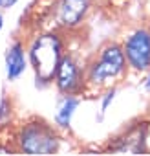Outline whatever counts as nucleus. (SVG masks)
<instances>
[{"instance_id": "obj_1", "label": "nucleus", "mask_w": 150, "mask_h": 156, "mask_svg": "<svg viewBox=\"0 0 150 156\" xmlns=\"http://www.w3.org/2000/svg\"><path fill=\"white\" fill-rule=\"evenodd\" d=\"M128 70V62L123 51V44L108 41L104 42L84 64V90L83 94H101L114 88L123 81Z\"/></svg>"}, {"instance_id": "obj_2", "label": "nucleus", "mask_w": 150, "mask_h": 156, "mask_svg": "<svg viewBox=\"0 0 150 156\" xmlns=\"http://www.w3.org/2000/svg\"><path fill=\"white\" fill-rule=\"evenodd\" d=\"M60 147V136L57 129L42 118L31 116L24 119L13 132L15 152L24 154H53Z\"/></svg>"}, {"instance_id": "obj_3", "label": "nucleus", "mask_w": 150, "mask_h": 156, "mask_svg": "<svg viewBox=\"0 0 150 156\" xmlns=\"http://www.w3.org/2000/svg\"><path fill=\"white\" fill-rule=\"evenodd\" d=\"M62 53H64V48L57 31L44 33L33 41L29 48V59L35 68L37 85L39 83L46 85V83L55 81V73L62 59Z\"/></svg>"}, {"instance_id": "obj_4", "label": "nucleus", "mask_w": 150, "mask_h": 156, "mask_svg": "<svg viewBox=\"0 0 150 156\" xmlns=\"http://www.w3.org/2000/svg\"><path fill=\"white\" fill-rule=\"evenodd\" d=\"M94 0H53L49 20L57 31H75L88 17Z\"/></svg>"}, {"instance_id": "obj_5", "label": "nucleus", "mask_w": 150, "mask_h": 156, "mask_svg": "<svg viewBox=\"0 0 150 156\" xmlns=\"http://www.w3.org/2000/svg\"><path fill=\"white\" fill-rule=\"evenodd\" d=\"M123 51L128 68L135 73L150 70V26H141L126 35L123 41Z\"/></svg>"}, {"instance_id": "obj_6", "label": "nucleus", "mask_w": 150, "mask_h": 156, "mask_svg": "<svg viewBox=\"0 0 150 156\" xmlns=\"http://www.w3.org/2000/svg\"><path fill=\"white\" fill-rule=\"evenodd\" d=\"M55 85L62 96H81L84 90V66L71 53L64 51L55 73Z\"/></svg>"}, {"instance_id": "obj_7", "label": "nucleus", "mask_w": 150, "mask_h": 156, "mask_svg": "<svg viewBox=\"0 0 150 156\" xmlns=\"http://www.w3.org/2000/svg\"><path fill=\"white\" fill-rule=\"evenodd\" d=\"M148 141H150V130L148 123L139 121L124 129L119 136L110 141L108 151L112 152H132V154H141L148 151Z\"/></svg>"}, {"instance_id": "obj_8", "label": "nucleus", "mask_w": 150, "mask_h": 156, "mask_svg": "<svg viewBox=\"0 0 150 156\" xmlns=\"http://www.w3.org/2000/svg\"><path fill=\"white\" fill-rule=\"evenodd\" d=\"M26 70V50L20 41H15L6 53V72H8V79L15 81L24 73Z\"/></svg>"}, {"instance_id": "obj_9", "label": "nucleus", "mask_w": 150, "mask_h": 156, "mask_svg": "<svg viewBox=\"0 0 150 156\" xmlns=\"http://www.w3.org/2000/svg\"><path fill=\"white\" fill-rule=\"evenodd\" d=\"M79 107V98L75 96H64L62 103L59 105V110L55 114V123L62 129H68L70 127V119L73 116V110Z\"/></svg>"}, {"instance_id": "obj_10", "label": "nucleus", "mask_w": 150, "mask_h": 156, "mask_svg": "<svg viewBox=\"0 0 150 156\" xmlns=\"http://www.w3.org/2000/svg\"><path fill=\"white\" fill-rule=\"evenodd\" d=\"M101 2L104 4V6H123V4H126L128 0H101Z\"/></svg>"}, {"instance_id": "obj_11", "label": "nucleus", "mask_w": 150, "mask_h": 156, "mask_svg": "<svg viewBox=\"0 0 150 156\" xmlns=\"http://www.w3.org/2000/svg\"><path fill=\"white\" fill-rule=\"evenodd\" d=\"M17 0H0V8H11Z\"/></svg>"}, {"instance_id": "obj_12", "label": "nucleus", "mask_w": 150, "mask_h": 156, "mask_svg": "<svg viewBox=\"0 0 150 156\" xmlns=\"http://www.w3.org/2000/svg\"><path fill=\"white\" fill-rule=\"evenodd\" d=\"M145 87H146V90L150 92V70H148V77H146V83H145Z\"/></svg>"}, {"instance_id": "obj_13", "label": "nucleus", "mask_w": 150, "mask_h": 156, "mask_svg": "<svg viewBox=\"0 0 150 156\" xmlns=\"http://www.w3.org/2000/svg\"><path fill=\"white\" fill-rule=\"evenodd\" d=\"M2 26H4V19H2V15H0V30H2Z\"/></svg>"}]
</instances>
